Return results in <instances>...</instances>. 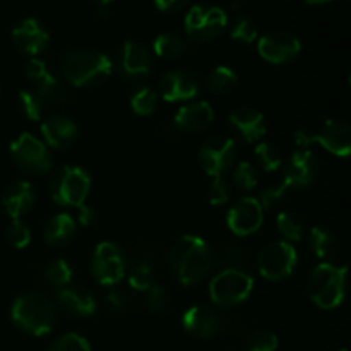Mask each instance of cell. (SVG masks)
Listing matches in <instances>:
<instances>
[{"label":"cell","instance_id":"obj_26","mask_svg":"<svg viewBox=\"0 0 351 351\" xmlns=\"http://www.w3.org/2000/svg\"><path fill=\"white\" fill-rule=\"evenodd\" d=\"M75 235V221L67 213L55 215L53 218L45 223L43 228V240L48 247H64L74 239Z\"/></svg>","mask_w":351,"mask_h":351},{"label":"cell","instance_id":"obj_42","mask_svg":"<svg viewBox=\"0 0 351 351\" xmlns=\"http://www.w3.org/2000/svg\"><path fill=\"white\" fill-rule=\"evenodd\" d=\"M232 197V184L223 177L213 178L208 191V199L213 206H223Z\"/></svg>","mask_w":351,"mask_h":351},{"label":"cell","instance_id":"obj_31","mask_svg":"<svg viewBox=\"0 0 351 351\" xmlns=\"http://www.w3.org/2000/svg\"><path fill=\"white\" fill-rule=\"evenodd\" d=\"M254 156H256L257 165L263 168L264 171H276L278 168L283 165V154H281V149L274 143H269V141H264V143H259L254 149Z\"/></svg>","mask_w":351,"mask_h":351},{"label":"cell","instance_id":"obj_28","mask_svg":"<svg viewBox=\"0 0 351 351\" xmlns=\"http://www.w3.org/2000/svg\"><path fill=\"white\" fill-rule=\"evenodd\" d=\"M276 228L280 235L285 239V242L295 243L304 239L305 221L300 213L293 211V209H285V211H280V215H278Z\"/></svg>","mask_w":351,"mask_h":351},{"label":"cell","instance_id":"obj_4","mask_svg":"<svg viewBox=\"0 0 351 351\" xmlns=\"http://www.w3.org/2000/svg\"><path fill=\"white\" fill-rule=\"evenodd\" d=\"M348 267L321 263L311 271L307 281V293L317 307L332 311L339 307L346 295Z\"/></svg>","mask_w":351,"mask_h":351},{"label":"cell","instance_id":"obj_49","mask_svg":"<svg viewBox=\"0 0 351 351\" xmlns=\"http://www.w3.org/2000/svg\"><path fill=\"white\" fill-rule=\"evenodd\" d=\"M95 2L98 3V5H106V7H108V3L113 2V0H95Z\"/></svg>","mask_w":351,"mask_h":351},{"label":"cell","instance_id":"obj_5","mask_svg":"<svg viewBox=\"0 0 351 351\" xmlns=\"http://www.w3.org/2000/svg\"><path fill=\"white\" fill-rule=\"evenodd\" d=\"M48 191L58 206L79 208L84 204L91 191V177L84 168L65 165L53 171L48 182Z\"/></svg>","mask_w":351,"mask_h":351},{"label":"cell","instance_id":"obj_14","mask_svg":"<svg viewBox=\"0 0 351 351\" xmlns=\"http://www.w3.org/2000/svg\"><path fill=\"white\" fill-rule=\"evenodd\" d=\"M24 75L27 81L31 82L33 89L31 91L36 93L41 99L50 105H60L67 99V93H65L64 84L58 81L57 75L51 71H48L47 64L40 58H31L24 67Z\"/></svg>","mask_w":351,"mask_h":351},{"label":"cell","instance_id":"obj_25","mask_svg":"<svg viewBox=\"0 0 351 351\" xmlns=\"http://www.w3.org/2000/svg\"><path fill=\"white\" fill-rule=\"evenodd\" d=\"M36 202V191L27 180H14L2 194V206L12 219L27 215Z\"/></svg>","mask_w":351,"mask_h":351},{"label":"cell","instance_id":"obj_35","mask_svg":"<svg viewBox=\"0 0 351 351\" xmlns=\"http://www.w3.org/2000/svg\"><path fill=\"white\" fill-rule=\"evenodd\" d=\"M45 280L51 287L62 288L65 285H71L72 281V267L67 261L55 259L45 267Z\"/></svg>","mask_w":351,"mask_h":351},{"label":"cell","instance_id":"obj_12","mask_svg":"<svg viewBox=\"0 0 351 351\" xmlns=\"http://www.w3.org/2000/svg\"><path fill=\"white\" fill-rule=\"evenodd\" d=\"M257 50L259 55L266 62L274 65L288 64L295 60L302 51V43L293 33L285 29L267 31L266 34L257 41Z\"/></svg>","mask_w":351,"mask_h":351},{"label":"cell","instance_id":"obj_41","mask_svg":"<svg viewBox=\"0 0 351 351\" xmlns=\"http://www.w3.org/2000/svg\"><path fill=\"white\" fill-rule=\"evenodd\" d=\"M7 239L16 249H26L31 242L29 226L21 219H12L7 226Z\"/></svg>","mask_w":351,"mask_h":351},{"label":"cell","instance_id":"obj_2","mask_svg":"<svg viewBox=\"0 0 351 351\" xmlns=\"http://www.w3.org/2000/svg\"><path fill=\"white\" fill-rule=\"evenodd\" d=\"M10 319L17 329L31 336H45L53 329L57 307L50 297L41 291L23 293L14 300Z\"/></svg>","mask_w":351,"mask_h":351},{"label":"cell","instance_id":"obj_43","mask_svg":"<svg viewBox=\"0 0 351 351\" xmlns=\"http://www.w3.org/2000/svg\"><path fill=\"white\" fill-rule=\"evenodd\" d=\"M146 307L153 314H163L167 311V293L160 285H153L146 291Z\"/></svg>","mask_w":351,"mask_h":351},{"label":"cell","instance_id":"obj_46","mask_svg":"<svg viewBox=\"0 0 351 351\" xmlns=\"http://www.w3.org/2000/svg\"><path fill=\"white\" fill-rule=\"evenodd\" d=\"M154 5L161 12H177L187 5V0H154Z\"/></svg>","mask_w":351,"mask_h":351},{"label":"cell","instance_id":"obj_39","mask_svg":"<svg viewBox=\"0 0 351 351\" xmlns=\"http://www.w3.org/2000/svg\"><path fill=\"white\" fill-rule=\"evenodd\" d=\"M47 351H91L88 339L82 338L77 332H67L55 339Z\"/></svg>","mask_w":351,"mask_h":351},{"label":"cell","instance_id":"obj_44","mask_svg":"<svg viewBox=\"0 0 351 351\" xmlns=\"http://www.w3.org/2000/svg\"><path fill=\"white\" fill-rule=\"evenodd\" d=\"M77 221L82 226H95L98 221V213L91 206H79L77 208Z\"/></svg>","mask_w":351,"mask_h":351},{"label":"cell","instance_id":"obj_37","mask_svg":"<svg viewBox=\"0 0 351 351\" xmlns=\"http://www.w3.org/2000/svg\"><path fill=\"white\" fill-rule=\"evenodd\" d=\"M288 191H290V189L285 184L271 185V187L264 189L259 194V199H257L261 208H263V211H273V209L280 208V206L287 201Z\"/></svg>","mask_w":351,"mask_h":351},{"label":"cell","instance_id":"obj_15","mask_svg":"<svg viewBox=\"0 0 351 351\" xmlns=\"http://www.w3.org/2000/svg\"><path fill=\"white\" fill-rule=\"evenodd\" d=\"M264 221V211L256 197H242L230 208L226 225L237 237H249L259 232Z\"/></svg>","mask_w":351,"mask_h":351},{"label":"cell","instance_id":"obj_3","mask_svg":"<svg viewBox=\"0 0 351 351\" xmlns=\"http://www.w3.org/2000/svg\"><path fill=\"white\" fill-rule=\"evenodd\" d=\"M62 72L65 81L75 88H96L108 81L113 64L101 51L75 50L64 58Z\"/></svg>","mask_w":351,"mask_h":351},{"label":"cell","instance_id":"obj_13","mask_svg":"<svg viewBox=\"0 0 351 351\" xmlns=\"http://www.w3.org/2000/svg\"><path fill=\"white\" fill-rule=\"evenodd\" d=\"M321 165L311 149H297L283 165V184L293 191L311 187L319 177Z\"/></svg>","mask_w":351,"mask_h":351},{"label":"cell","instance_id":"obj_50","mask_svg":"<svg viewBox=\"0 0 351 351\" xmlns=\"http://www.w3.org/2000/svg\"><path fill=\"white\" fill-rule=\"evenodd\" d=\"M335 351H348L346 348H339V350H335Z\"/></svg>","mask_w":351,"mask_h":351},{"label":"cell","instance_id":"obj_29","mask_svg":"<svg viewBox=\"0 0 351 351\" xmlns=\"http://www.w3.org/2000/svg\"><path fill=\"white\" fill-rule=\"evenodd\" d=\"M153 50L160 58L177 60V58H180L187 51V43H185V40L178 33L167 31V33H161L154 38Z\"/></svg>","mask_w":351,"mask_h":351},{"label":"cell","instance_id":"obj_22","mask_svg":"<svg viewBox=\"0 0 351 351\" xmlns=\"http://www.w3.org/2000/svg\"><path fill=\"white\" fill-rule=\"evenodd\" d=\"M55 304L74 317H93L98 311L95 297L79 285H65L55 291Z\"/></svg>","mask_w":351,"mask_h":351},{"label":"cell","instance_id":"obj_9","mask_svg":"<svg viewBox=\"0 0 351 351\" xmlns=\"http://www.w3.org/2000/svg\"><path fill=\"white\" fill-rule=\"evenodd\" d=\"M185 33L197 43H208L225 31L226 12L215 5H194L185 16Z\"/></svg>","mask_w":351,"mask_h":351},{"label":"cell","instance_id":"obj_11","mask_svg":"<svg viewBox=\"0 0 351 351\" xmlns=\"http://www.w3.org/2000/svg\"><path fill=\"white\" fill-rule=\"evenodd\" d=\"M91 273L103 287H113L120 283L127 273L125 256L117 243L99 242L91 257Z\"/></svg>","mask_w":351,"mask_h":351},{"label":"cell","instance_id":"obj_32","mask_svg":"<svg viewBox=\"0 0 351 351\" xmlns=\"http://www.w3.org/2000/svg\"><path fill=\"white\" fill-rule=\"evenodd\" d=\"M17 106H19L24 119H27L29 122H38L43 117L45 101L31 89L19 91V95H17Z\"/></svg>","mask_w":351,"mask_h":351},{"label":"cell","instance_id":"obj_33","mask_svg":"<svg viewBox=\"0 0 351 351\" xmlns=\"http://www.w3.org/2000/svg\"><path fill=\"white\" fill-rule=\"evenodd\" d=\"M130 108L139 117L153 115L158 108V93L147 86H143L130 98Z\"/></svg>","mask_w":351,"mask_h":351},{"label":"cell","instance_id":"obj_17","mask_svg":"<svg viewBox=\"0 0 351 351\" xmlns=\"http://www.w3.org/2000/svg\"><path fill=\"white\" fill-rule=\"evenodd\" d=\"M119 67L125 79L141 81V79L149 77L153 72V57L146 45L136 40H129L120 48Z\"/></svg>","mask_w":351,"mask_h":351},{"label":"cell","instance_id":"obj_27","mask_svg":"<svg viewBox=\"0 0 351 351\" xmlns=\"http://www.w3.org/2000/svg\"><path fill=\"white\" fill-rule=\"evenodd\" d=\"M308 245L317 259L331 261L338 256L339 252V240L332 230L326 226H314L308 233Z\"/></svg>","mask_w":351,"mask_h":351},{"label":"cell","instance_id":"obj_8","mask_svg":"<svg viewBox=\"0 0 351 351\" xmlns=\"http://www.w3.org/2000/svg\"><path fill=\"white\" fill-rule=\"evenodd\" d=\"M298 263V254L291 243L273 242L264 245L257 254V267L264 280L267 281H283L293 273Z\"/></svg>","mask_w":351,"mask_h":351},{"label":"cell","instance_id":"obj_21","mask_svg":"<svg viewBox=\"0 0 351 351\" xmlns=\"http://www.w3.org/2000/svg\"><path fill=\"white\" fill-rule=\"evenodd\" d=\"M315 144H321L328 153L346 158L351 153V127L339 119H329L315 130Z\"/></svg>","mask_w":351,"mask_h":351},{"label":"cell","instance_id":"obj_47","mask_svg":"<svg viewBox=\"0 0 351 351\" xmlns=\"http://www.w3.org/2000/svg\"><path fill=\"white\" fill-rule=\"evenodd\" d=\"M108 300H110V305H113L117 311H122L123 308V297L120 293H110Z\"/></svg>","mask_w":351,"mask_h":351},{"label":"cell","instance_id":"obj_10","mask_svg":"<svg viewBox=\"0 0 351 351\" xmlns=\"http://www.w3.org/2000/svg\"><path fill=\"white\" fill-rule=\"evenodd\" d=\"M199 163L209 177H223L237 163V144L232 137L215 134L202 143Z\"/></svg>","mask_w":351,"mask_h":351},{"label":"cell","instance_id":"obj_1","mask_svg":"<svg viewBox=\"0 0 351 351\" xmlns=\"http://www.w3.org/2000/svg\"><path fill=\"white\" fill-rule=\"evenodd\" d=\"M213 252L204 239L184 235L177 240L170 252V271L178 283L191 287L204 280L211 271Z\"/></svg>","mask_w":351,"mask_h":351},{"label":"cell","instance_id":"obj_45","mask_svg":"<svg viewBox=\"0 0 351 351\" xmlns=\"http://www.w3.org/2000/svg\"><path fill=\"white\" fill-rule=\"evenodd\" d=\"M295 143L300 149H311L312 144H315V130L298 129L295 132Z\"/></svg>","mask_w":351,"mask_h":351},{"label":"cell","instance_id":"obj_34","mask_svg":"<svg viewBox=\"0 0 351 351\" xmlns=\"http://www.w3.org/2000/svg\"><path fill=\"white\" fill-rule=\"evenodd\" d=\"M232 182L239 191L250 192L252 189L257 187V184H259L257 168L254 167L250 161H240V163H237L235 170H233Z\"/></svg>","mask_w":351,"mask_h":351},{"label":"cell","instance_id":"obj_16","mask_svg":"<svg viewBox=\"0 0 351 351\" xmlns=\"http://www.w3.org/2000/svg\"><path fill=\"white\" fill-rule=\"evenodd\" d=\"M201 91V81L191 71H168L160 79V95L165 101H191Z\"/></svg>","mask_w":351,"mask_h":351},{"label":"cell","instance_id":"obj_20","mask_svg":"<svg viewBox=\"0 0 351 351\" xmlns=\"http://www.w3.org/2000/svg\"><path fill=\"white\" fill-rule=\"evenodd\" d=\"M228 125L245 143H259L267 132L266 119L263 113L250 106H237L228 115Z\"/></svg>","mask_w":351,"mask_h":351},{"label":"cell","instance_id":"obj_18","mask_svg":"<svg viewBox=\"0 0 351 351\" xmlns=\"http://www.w3.org/2000/svg\"><path fill=\"white\" fill-rule=\"evenodd\" d=\"M182 326L192 338L209 339L221 331V317L211 305H192L182 315Z\"/></svg>","mask_w":351,"mask_h":351},{"label":"cell","instance_id":"obj_7","mask_svg":"<svg viewBox=\"0 0 351 351\" xmlns=\"http://www.w3.org/2000/svg\"><path fill=\"white\" fill-rule=\"evenodd\" d=\"M10 158L27 175H45L51 170L47 144L29 132H23L10 143Z\"/></svg>","mask_w":351,"mask_h":351},{"label":"cell","instance_id":"obj_30","mask_svg":"<svg viewBox=\"0 0 351 351\" xmlns=\"http://www.w3.org/2000/svg\"><path fill=\"white\" fill-rule=\"evenodd\" d=\"M239 84V74L228 65H218L206 77V86L215 95H228Z\"/></svg>","mask_w":351,"mask_h":351},{"label":"cell","instance_id":"obj_24","mask_svg":"<svg viewBox=\"0 0 351 351\" xmlns=\"http://www.w3.org/2000/svg\"><path fill=\"white\" fill-rule=\"evenodd\" d=\"M41 136L47 146L53 149H67L77 141L79 127L69 117L51 115L41 123Z\"/></svg>","mask_w":351,"mask_h":351},{"label":"cell","instance_id":"obj_36","mask_svg":"<svg viewBox=\"0 0 351 351\" xmlns=\"http://www.w3.org/2000/svg\"><path fill=\"white\" fill-rule=\"evenodd\" d=\"M129 285L137 291H147L154 285V274L153 267L144 261L134 263L132 267L129 269Z\"/></svg>","mask_w":351,"mask_h":351},{"label":"cell","instance_id":"obj_23","mask_svg":"<svg viewBox=\"0 0 351 351\" xmlns=\"http://www.w3.org/2000/svg\"><path fill=\"white\" fill-rule=\"evenodd\" d=\"M215 120V110L208 101H192L182 105L173 117V127L178 132L197 134L208 129Z\"/></svg>","mask_w":351,"mask_h":351},{"label":"cell","instance_id":"obj_19","mask_svg":"<svg viewBox=\"0 0 351 351\" xmlns=\"http://www.w3.org/2000/svg\"><path fill=\"white\" fill-rule=\"evenodd\" d=\"M48 41H50V34L45 29L43 24L34 17H26V19L19 21L12 29L14 47L21 53L31 55L33 58H36L41 51H45Z\"/></svg>","mask_w":351,"mask_h":351},{"label":"cell","instance_id":"obj_48","mask_svg":"<svg viewBox=\"0 0 351 351\" xmlns=\"http://www.w3.org/2000/svg\"><path fill=\"white\" fill-rule=\"evenodd\" d=\"M304 2L308 3V5H321V3L332 2V0H304Z\"/></svg>","mask_w":351,"mask_h":351},{"label":"cell","instance_id":"obj_6","mask_svg":"<svg viewBox=\"0 0 351 351\" xmlns=\"http://www.w3.org/2000/svg\"><path fill=\"white\" fill-rule=\"evenodd\" d=\"M254 290V280L245 271L226 267L209 281V298L223 308L243 304Z\"/></svg>","mask_w":351,"mask_h":351},{"label":"cell","instance_id":"obj_38","mask_svg":"<svg viewBox=\"0 0 351 351\" xmlns=\"http://www.w3.org/2000/svg\"><path fill=\"white\" fill-rule=\"evenodd\" d=\"M257 26L250 17L242 16L233 23L232 29H230V36L232 40L239 41V43H252V41L257 40Z\"/></svg>","mask_w":351,"mask_h":351},{"label":"cell","instance_id":"obj_40","mask_svg":"<svg viewBox=\"0 0 351 351\" xmlns=\"http://www.w3.org/2000/svg\"><path fill=\"white\" fill-rule=\"evenodd\" d=\"M278 336L267 329H259L252 332L247 341V351H276Z\"/></svg>","mask_w":351,"mask_h":351}]
</instances>
